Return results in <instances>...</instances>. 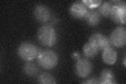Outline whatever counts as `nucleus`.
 <instances>
[{"instance_id":"16","label":"nucleus","mask_w":126,"mask_h":84,"mask_svg":"<svg viewBox=\"0 0 126 84\" xmlns=\"http://www.w3.org/2000/svg\"><path fill=\"white\" fill-rule=\"evenodd\" d=\"M112 6V5H111V4L109 2H104L99 8V13L104 17H108L110 14V12H111Z\"/></svg>"},{"instance_id":"11","label":"nucleus","mask_w":126,"mask_h":84,"mask_svg":"<svg viewBox=\"0 0 126 84\" xmlns=\"http://www.w3.org/2000/svg\"><path fill=\"white\" fill-rule=\"evenodd\" d=\"M85 18L88 24L93 26L97 25L100 21L99 13L94 10L87 11Z\"/></svg>"},{"instance_id":"2","label":"nucleus","mask_w":126,"mask_h":84,"mask_svg":"<svg viewBox=\"0 0 126 84\" xmlns=\"http://www.w3.org/2000/svg\"><path fill=\"white\" fill-rule=\"evenodd\" d=\"M57 54L52 50L40 51L37 56V62L39 66L45 69H51L58 63Z\"/></svg>"},{"instance_id":"15","label":"nucleus","mask_w":126,"mask_h":84,"mask_svg":"<svg viewBox=\"0 0 126 84\" xmlns=\"http://www.w3.org/2000/svg\"><path fill=\"white\" fill-rule=\"evenodd\" d=\"M23 70L26 75L29 76H34L37 73L38 69L36 65L32 63H27L25 64L23 67Z\"/></svg>"},{"instance_id":"6","label":"nucleus","mask_w":126,"mask_h":84,"mask_svg":"<svg viewBox=\"0 0 126 84\" xmlns=\"http://www.w3.org/2000/svg\"><path fill=\"white\" fill-rule=\"evenodd\" d=\"M90 44L99 50H104L111 46V44L110 39L106 36L100 33L93 34L89 38Z\"/></svg>"},{"instance_id":"10","label":"nucleus","mask_w":126,"mask_h":84,"mask_svg":"<svg viewBox=\"0 0 126 84\" xmlns=\"http://www.w3.org/2000/svg\"><path fill=\"white\" fill-rule=\"evenodd\" d=\"M117 56L116 50L110 47L104 50L102 53V60L106 64L112 65L116 62Z\"/></svg>"},{"instance_id":"4","label":"nucleus","mask_w":126,"mask_h":84,"mask_svg":"<svg viewBox=\"0 0 126 84\" xmlns=\"http://www.w3.org/2000/svg\"><path fill=\"white\" fill-rule=\"evenodd\" d=\"M113 2L117 3V4L112 6L110 14L111 19L116 23L125 24L126 14V3L120 1H113Z\"/></svg>"},{"instance_id":"9","label":"nucleus","mask_w":126,"mask_h":84,"mask_svg":"<svg viewBox=\"0 0 126 84\" xmlns=\"http://www.w3.org/2000/svg\"><path fill=\"white\" fill-rule=\"evenodd\" d=\"M87 11L86 6L82 2H75L70 8V14L73 17L78 18L85 17Z\"/></svg>"},{"instance_id":"18","label":"nucleus","mask_w":126,"mask_h":84,"mask_svg":"<svg viewBox=\"0 0 126 84\" xmlns=\"http://www.w3.org/2000/svg\"><path fill=\"white\" fill-rule=\"evenodd\" d=\"M84 84H99V79L95 78H91L89 79L86 80V81L83 83Z\"/></svg>"},{"instance_id":"5","label":"nucleus","mask_w":126,"mask_h":84,"mask_svg":"<svg viewBox=\"0 0 126 84\" xmlns=\"http://www.w3.org/2000/svg\"><path fill=\"white\" fill-rule=\"evenodd\" d=\"M110 41L112 45L117 47H123L126 42V31L124 27H117L113 30L110 37Z\"/></svg>"},{"instance_id":"17","label":"nucleus","mask_w":126,"mask_h":84,"mask_svg":"<svg viewBox=\"0 0 126 84\" xmlns=\"http://www.w3.org/2000/svg\"><path fill=\"white\" fill-rule=\"evenodd\" d=\"M102 1H98V0H85V1H82V3L87 7L92 9L99 6Z\"/></svg>"},{"instance_id":"12","label":"nucleus","mask_w":126,"mask_h":84,"mask_svg":"<svg viewBox=\"0 0 126 84\" xmlns=\"http://www.w3.org/2000/svg\"><path fill=\"white\" fill-rule=\"evenodd\" d=\"M99 84H110L116 83L115 77L112 71L108 69H105L102 71L99 79Z\"/></svg>"},{"instance_id":"1","label":"nucleus","mask_w":126,"mask_h":84,"mask_svg":"<svg viewBox=\"0 0 126 84\" xmlns=\"http://www.w3.org/2000/svg\"><path fill=\"white\" fill-rule=\"evenodd\" d=\"M37 37L41 44L48 47L54 46L56 44L57 38L56 31L49 25L42 26L39 28Z\"/></svg>"},{"instance_id":"13","label":"nucleus","mask_w":126,"mask_h":84,"mask_svg":"<svg viewBox=\"0 0 126 84\" xmlns=\"http://www.w3.org/2000/svg\"><path fill=\"white\" fill-rule=\"evenodd\" d=\"M83 52L85 56L88 58H93L98 54V50L89 42L87 43L83 47Z\"/></svg>"},{"instance_id":"8","label":"nucleus","mask_w":126,"mask_h":84,"mask_svg":"<svg viewBox=\"0 0 126 84\" xmlns=\"http://www.w3.org/2000/svg\"><path fill=\"white\" fill-rule=\"evenodd\" d=\"M34 15L37 21L45 23L50 17V12L48 7L44 5H38L35 8Z\"/></svg>"},{"instance_id":"3","label":"nucleus","mask_w":126,"mask_h":84,"mask_svg":"<svg viewBox=\"0 0 126 84\" xmlns=\"http://www.w3.org/2000/svg\"><path fill=\"white\" fill-rule=\"evenodd\" d=\"M17 53L19 56L24 61L31 62L37 58L39 51L36 46L33 44L25 42L19 46Z\"/></svg>"},{"instance_id":"7","label":"nucleus","mask_w":126,"mask_h":84,"mask_svg":"<svg viewBox=\"0 0 126 84\" xmlns=\"http://www.w3.org/2000/svg\"><path fill=\"white\" fill-rule=\"evenodd\" d=\"M93 66L88 59L86 58L79 59L76 65L77 75L81 78H86L90 74Z\"/></svg>"},{"instance_id":"14","label":"nucleus","mask_w":126,"mask_h":84,"mask_svg":"<svg viewBox=\"0 0 126 84\" xmlns=\"http://www.w3.org/2000/svg\"><path fill=\"white\" fill-rule=\"evenodd\" d=\"M38 83L42 84H54L56 82L55 78L52 75L48 73H42L38 76Z\"/></svg>"}]
</instances>
